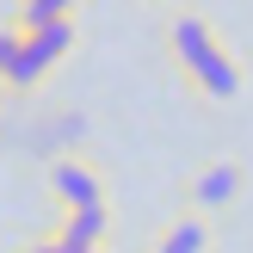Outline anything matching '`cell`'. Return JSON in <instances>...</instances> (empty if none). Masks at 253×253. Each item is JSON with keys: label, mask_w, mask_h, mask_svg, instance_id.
<instances>
[{"label": "cell", "mask_w": 253, "mask_h": 253, "mask_svg": "<svg viewBox=\"0 0 253 253\" xmlns=\"http://www.w3.org/2000/svg\"><path fill=\"white\" fill-rule=\"evenodd\" d=\"M25 43H31L37 56H43L49 68H56V62L68 56L74 43H81V19H56V25H43V31H25Z\"/></svg>", "instance_id": "52a82bcc"}, {"label": "cell", "mask_w": 253, "mask_h": 253, "mask_svg": "<svg viewBox=\"0 0 253 253\" xmlns=\"http://www.w3.org/2000/svg\"><path fill=\"white\" fill-rule=\"evenodd\" d=\"M241 192H247V167H241L235 155H216V161H204V167L185 179V210L216 216V210H229Z\"/></svg>", "instance_id": "6da1fadb"}, {"label": "cell", "mask_w": 253, "mask_h": 253, "mask_svg": "<svg viewBox=\"0 0 253 253\" xmlns=\"http://www.w3.org/2000/svg\"><path fill=\"white\" fill-rule=\"evenodd\" d=\"M19 49H25V31L19 25H0V81H6V68L19 62Z\"/></svg>", "instance_id": "30bf717a"}, {"label": "cell", "mask_w": 253, "mask_h": 253, "mask_svg": "<svg viewBox=\"0 0 253 253\" xmlns=\"http://www.w3.org/2000/svg\"><path fill=\"white\" fill-rule=\"evenodd\" d=\"M155 253H210V216L179 210V216L155 235Z\"/></svg>", "instance_id": "8992f818"}, {"label": "cell", "mask_w": 253, "mask_h": 253, "mask_svg": "<svg viewBox=\"0 0 253 253\" xmlns=\"http://www.w3.org/2000/svg\"><path fill=\"white\" fill-rule=\"evenodd\" d=\"M81 12V0H19V31H43V25H56V19H74Z\"/></svg>", "instance_id": "ba28073f"}, {"label": "cell", "mask_w": 253, "mask_h": 253, "mask_svg": "<svg viewBox=\"0 0 253 253\" xmlns=\"http://www.w3.org/2000/svg\"><path fill=\"white\" fill-rule=\"evenodd\" d=\"M0 93H6V86H0Z\"/></svg>", "instance_id": "4fadbf2b"}, {"label": "cell", "mask_w": 253, "mask_h": 253, "mask_svg": "<svg viewBox=\"0 0 253 253\" xmlns=\"http://www.w3.org/2000/svg\"><path fill=\"white\" fill-rule=\"evenodd\" d=\"M56 253H105L111 241V204H86V210H62V229L49 235Z\"/></svg>", "instance_id": "5b68a950"}, {"label": "cell", "mask_w": 253, "mask_h": 253, "mask_svg": "<svg viewBox=\"0 0 253 253\" xmlns=\"http://www.w3.org/2000/svg\"><path fill=\"white\" fill-rule=\"evenodd\" d=\"M43 74H49V62L37 56L31 43H25V49H19V62L6 68V81H0V86H6V93H31V86H43Z\"/></svg>", "instance_id": "9c48e42d"}, {"label": "cell", "mask_w": 253, "mask_h": 253, "mask_svg": "<svg viewBox=\"0 0 253 253\" xmlns=\"http://www.w3.org/2000/svg\"><path fill=\"white\" fill-rule=\"evenodd\" d=\"M49 198L62 210H86V204H105V173L93 167L86 155H62L49 167Z\"/></svg>", "instance_id": "3957f363"}, {"label": "cell", "mask_w": 253, "mask_h": 253, "mask_svg": "<svg viewBox=\"0 0 253 253\" xmlns=\"http://www.w3.org/2000/svg\"><path fill=\"white\" fill-rule=\"evenodd\" d=\"M148 6H167V12H179V6H185V0H148Z\"/></svg>", "instance_id": "7c38bea8"}, {"label": "cell", "mask_w": 253, "mask_h": 253, "mask_svg": "<svg viewBox=\"0 0 253 253\" xmlns=\"http://www.w3.org/2000/svg\"><path fill=\"white\" fill-rule=\"evenodd\" d=\"M25 253H56V241H31V247H25Z\"/></svg>", "instance_id": "8fae6325"}, {"label": "cell", "mask_w": 253, "mask_h": 253, "mask_svg": "<svg viewBox=\"0 0 253 253\" xmlns=\"http://www.w3.org/2000/svg\"><path fill=\"white\" fill-rule=\"evenodd\" d=\"M222 37H216V25H210V12H198V6H179V12H167V56H173V68H192L198 56H210Z\"/></svg>", "instance_id": "277c9868"}, {"label": "cell", "mask_w": 253, "mask_h": 253, "mask_svg": "<svg viewBox=\"0 0 253 253\" xmlns=\"http://www.w3.org/2000/svg\"><path fill=\"white\" fill-rule=\"evenodd\" d=\"M185 86H192L204 105H235L241 86H247V68H241V56H235L229 43H216L210 56H198L192 68H185Z\"/></svg>", "instance_id": "7a4b0ae2"}]
</instances>
